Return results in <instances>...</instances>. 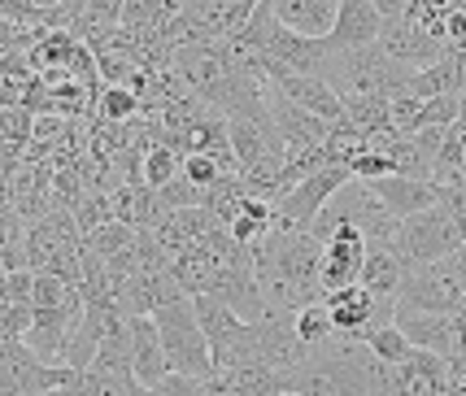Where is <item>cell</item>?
Returning a JSON list of instances; mask_svg holds the SVG:
<instances>
[{"label":"cell","instance_id":"obj_1","mask_svg":"<svg viewBox=\"0 0 466 396\" xmlns=\"http://www.w3.org/2000/svg\"><path fill=\"white\" fill-rule=\"evenodd\" d=\"M319 239L301 227H270L258 244H248L253 279L266 310H301L323 300L319 283Z\"/></svg>","mask_w":466,"mask_h":396},{"label":"cell","instance_id":"obj_2","mask_svg":"<svg viewBox=\"0 0 466 396\" xmlns=\"http://www.w3.org/2000/svg\"><path fill=\"white\" fill-rule=\"evenodd\" d=\"M414 66L392 61L380 44H362V48H327L319 61V79L336 92H384V96H401L406 92Z\"/></svg>","mask_w":466,"mask_h":396},{"label":"cell","instance_id":"obj_3","mask_svg":"<svg viewBox=\"0 0 466 396\" xmlns=\"http://www.w3.org/2000/svg\"><path fill=\"white\" fill-rule=\"evenodd\" d=\"M309 357L323 366V375L336 383L340 396H388V388H392V366L380 361L362 340H353V336L336 331L331 340L314 344Z\"/></svg>","mask_w":466,"mask_h":396},{"label":"cell","instance_id":"obj_4","mask_svg":"<svg viewBox=\"0 0 466 396\" xmlns=\"http://www.w3.org/2000/svg\"><path fill=\"white\" fill-rule=\"evenodd\" d=\"M153 327H157V340H162L166 366L179 371V375L192 379H209V349H205V331L197 314H192V300L175 297L153 310Z\"/></svg>","mask_w":466,"mask_h":396},{"label":"cell","instance_id":"obj_5","mask_svg":"<svg viewBox=\"0 0 466 396\" xmlns=\"http://www.w3.org/2000/svg\"><path fill=\"white\" fill-rule=\"evenodd\" d=\"M453 249H462L458 236V222L449 205H431L419 209L410 218H397V236H392V253L406 258L410 266H423V261H445Z\"/></svg>","mask_w":466,"mask_h":396},{"label":"cell","instance_id":"obj_6","mask_svg":"<svg viewBox=\"0 0 466 396\" xmlns=\"http://www.w3.org/2000/svg\"><path fill=\"white\" fill-rule=\"evenodd\" d=\"M397 305L419 314H453L466 305V283L449 270V261H423L406 270L397 288Z\"/></svg>","mask_w":466,"mask_h":396},{"label":"cell","instance_id":"obj_7","mask_svg":"<svg viewBox=\"0 0 466 396\" xmlns=\"http://www.w3.org/2000/svg\"><path fill=\"white\" fill-rule=\"evenodd\" d=\"M340 183H349L345 166H323V170H314V175L297 178L292 188H284L279 197L270 200V205H275V227H301L305 231Z\"/></svg>","mask_w":466,"mask_h":396},{"label":"cell","instance_id":"obj_8","mask_svg":"<svg viewBox=\"0 0 466 396\" xmlns=\"http://www.w3.org/2000/svg\"><path fill=\"white\" fill-rule=\"evenodd\" d=\"M309 353L301 344V336L292 331V310H266L262 318L248 322V357L262 361L270 371H292L301 357Z\"/></svg>","mask_w":466,"mask_h":396},{"label":"cell","instance_id":"obj_9","mask_svg":"<svg viewBox=\"0 0 466 396\" xmlns=\"http://www.w3.org/2000/svg\"><path fill=\"white\" fill-rule=\"evenodd\" d=\"M79 314H83V300H70V305H31V327H26L22 344L40 357L44 366H61L66 340L75 331Z\"/></svg>","mask_w":466,"mask_h":396},{"label":"cell","instance_id":"obj_10","mask_svg":"<svg viewBox=\"0 0 466 396\" xmlns=\"http://www.w3.org/2000/svg\"><path fill=\"white\" fill-rule=\"evenodd\" d=\"M319 283H323V297L345 288V283H358V270H362L366 258V239L358 227H336L327 239H319Z\"/></svg>","mask_w":466,"mask_h":396},{"label":"cell","instance_id":"obj_11","mask_svg":"<svg viewBox=\"0 0 466 396\" xmlns=\"http://www.w3.org/2000/svg\"><path fill=\"white\" fill-rule=\"evenodd\" d=\"M323 305H327V314H331V327L340 336H353V331H362L366 322H392V305L397 300H380V297H370L362 283H345V288L327 292Z\"/></svg>","mask_w":466,"mask_h":396},{"label":"cell","instance_id":"obj_12","mask_svg":"<svg viewBox=\"0 0 466 396\" xmlns=\"http://www.w3.org/2000/svg\"><path fill=\"white\" fill-rule=\"evenodd\" d=\"M370 183V192L380 197L392 218H410V214H419V209H431V205H441V183L436 178H406V175H380V178H362Z\"/></svg>","mask_w":466,"mask_h":396},{"label":"cell","instance_id":"obj_13","mask_svg":"<svg viewBox=\"0 0 466 396\" xmlns=\"http://www.w3.org/2000/svg\"><path fill=\"white\" fill-rule=\"evenodd\" d=\"M380 48H384L392 61H401V66H431L436 57H445L449 48L436 36H427V31H419V26H410V22L401 18H384V26H380Z\"/></svg>","mask_w":466,"mask_h":396},{"label":"cell","instance_id":"obj_14","mask_svg":"<svg viewBox=\"0 0 466 396\" xmlns=\"http://www.w3.org/2000/svg\"><path fill=\"white\" fill-rule=\"evenodd\" d=\"M445 392V357L431 349H414L406 361L392 366V388L388 396H436Z\"/></svg>","mask_w":466,"mask_h":396},{"label":"cell","instance_id":"obj_15","mask_svg":"<svg viewBox=\"0 0 466 396\" xmlns=\"http://www.w3.org/2000/svg\"><path fill=\"white\" fill-rule=\"evenodd\" d=\"M380 26H384V18L370 9V0H340L336 22H331V31L323 40L327 48H362V44L380 40Z\"/></svg>","mask_w":466,"mask_h":396},{"label":"cell","instance_id":"obj_16","mask_svg":"<svg viewBox=\"0 0 466 396\" xmlns=\"http://www.w3.org/2000/svg\"><path fill=\"white\" fill-rule=\"evenodd\" d=\"M127 349H131V375L136 383H157V379L170 371L166 366V353H162V340H157V327L148 314H136L127 318Z\"/></svg>","mask_w":466,"mask_h":396},{"label":"cell","instance_id":"obj_17","mask_svg":"<svg viewBox=\"0 0 466 396\" xmlns=\"http://www.w3.org/2000/svg\"><path fill=\"white\" fill-rule=\"evenodd\" d=\"M406 270H410V261L397 258L392 249H384V244H366V258H362V270H358V283H362L370 297L397 300V288H401Z\"/></svg>","mask_w":466,"mask_h":396},{"label":"cell","instance_id":"obj_18","mask_svg":"<svg viewBox=\"0 0 466 396\" xmlns=\"http://www.w3.org/2000/svg\"><path fill=\"white\" fill-rule=\"evenodd\" d=\"M336 5L340 0H270V14L284 22L288 31L323 40L331 31V22H336Z\"/></svg>","mask_w":466,"mask_h":396},{"label":"cell","instance_id":"obj_19","mask_svg":"<svg viewBox=\"0 0 466 396\" xmlns=\"http://www.w3.org/2000/svg\"><path fill=\"white\" fill-rule=\"evenodd\" d=\"M218 227V218L205 209V205H187V209H175V214H166L157 227H153V236L162 239L166 253H179V249H187V244H197V239H205L209 231Z\"/></svg>","mask_w":466,"mask_h":396},{"label":"cell","instance_id":"obj_20","mask_svg":"<svg viewBox=\"0 0 466 396\" xmlns=\"http://www.w3.org/2000/svg\"><path fill=\"white\" fill-rule=\"evenodd\" d=\"M109 205H114V218L136 227V231H153L166 218L157 197H153V188H144V183H118L109 192Z\"/></svg>","mask_w":466,"mask_h":396},{"label":"cell","instance_id":"obj_21","mask_svg":"<svg viewBox=\"0 0 466 396\" xmlns=\"http://www.w3.org/2000/svg\"><path fill=\"white\" fill-rule=\"evenodd\" d=\"M214 375L223 379L236 396H279L284 392V375L270 371V366H262V361H236V366L214 371Z\"/></svg>","mask_w":466,"mask_h":396},{"label":"cell","instance_id":"obj_22","mask_svg":"<svg viewBox=\"0 0 466 396\" xmlns=\"http://www.w3.org/2000/svg\"><path fill=\"white\" fill-rule=\"evenodd\" d=\"M270 227H275V205H270L266 197H244L240 200V214L227 222V236L248 249V244H258Z\"/></svg>","mask_w":466,"mask_h":396},{"label":"cell","instance_id":"obj_23","mask_svg":"<svg viewBox=\"0 0 466 396\" xmlns=\"http://www.w3.org/2000/svg\"><path fill=\"white\" fill-rule=\"evenodd\" d=\"M340 118L353 122L358 131H392L384 92H349V96H340Z\"/></svg>","mask_w":466,"mask_h":396},{"label":"cell","instance_id":"obj_24","mask_svg":"<svg viewBox=\"0 0 466 396\" xmlns=\"http://www.w3.org/2000/svg\"><path fill=\"white\" fill-rule=\"evenodd\" d=\"M353 340H362L366 349L380 361H388V366H397V361H406L414 353V344L397 331V322H366L362 331H353Z\"/></svg>","mask_w":466,"mask_h":396},{"label":"cell","instance_id":"obj_25","mask_svg":"<svg viewBox=\"0 0 466 396\" xmlns=\"http://www.w3.org/2000/svg\"><path fill=\"white\" fill-rule=\"evenodd\" d=\"M131 239H136V227H127V222L109 218V222H101L96 231H87L79 244H83V249H87V253H92L96 261H114V258H122V253L131 249Z\"/></svg>","mask_w":466,"mask_h":396},{"label":"cell","instance_id":"obj_26","mask_svg":"<svg viewBox=\"0 0 466 396\" xmlns=\"http://www.w3.org/2000/svg\"><path fill=\"white\" fill-rule=\"evenodd\" d=\"M92 114L101 122H131L140 118V96L136 92H127V87H114V83H101L96 92H92Z\"/></svg>","mask_w":466,"mask_h":396},{"label":"cell","instance_id":"obj_27","mask_svg":"<svg viewBox=\"0 0 466 396\" xmlns=\"http://www.w3.org/2000/svg\"><path fill=\"white\" fill-rule=\"evenodd\" d=\"M175 14H179V0H122L118 26H131V31H144V26H166Z\"/></svg>","mask_w":466,"mask_h":396},{"label":"cell","instance_id":"obj_28","mask_svg":"<svg viewBox=\"0 0 466 396\" xmlns=\"http://www.w3.org/2000/svg\"><path fill=\"white\" fill-rule=\"evenodd\" d=\"M292 331L301 336L305 349H314V344H323V340L336 336V327H331V314H327L323 300H314V305H301V310H292Z\"/></svg>","mask_w":466,"mask_h":396},{"label":"cell","instance_id":"obj_29","mask_svg":"<svg viewBox=\"0 0 466 396\" xmlns=\"http://www.w3.org/2000/svg\"><path fill=\"white\" fill-rule=\"evenodd\" d=\"M179 161H183V153H175L170 144H148V148H144V161H140L144 188H162V183H170V178L179 175Z\"/></svg>","mask_w":466,"mask_h":396},{"label":"cell","instance_id":"obj_30","mask_svg":"<svg viewBox=\"0 0 466 396\" xmlns=\"http://www.w3.org/2000/svg\"><path fill=\"white\" fill-rule=\"evenodd\" d=\"M31 122H35L31 109H22V105H0V148L26 153V144H31Z\"/></svg>","mask_w":466,"mask_h":396},{"label":"cell","instance_id":"obj_31","mask_svg":"<svg viewBox=\"0 0 466 396\" xmlns=\"http://www.w3.org/2000/svg\"><path fill=\"white\" fill-rule=\"evenodd\" d=\"M131 375H109V371H96V366H87L75 375V396H127L131 392Z\"/></svg>","mask_w":466,"mask_h":396},{"label":"cell","instance_id":"obj_32","mask_svg":"<svg viewBox=\"0 0 466 396\" xmlns=\"http://www.w3.org/2000/svg\"><path fill=\"white\" fill-rule=\"evenodd\" d=\"M153 197H157V205H162V214H175V209H187V205H201L205 192L201 188H192L183 175H175L170 183L153 188Z\"/></svg>","mask_w":466,"mask_h":396},{"label":"cell","instance_id":"obj_33","mask_svg":"<svg viewBox=\"0 0 466 396\" xmlns=\"http://www.w3.org/2000/svg\"><path fill=\"white\" fill-rule=\"evenodd\" d=\"M179 175L192 183V188H209L214 178H223V175H236V170H223L214 157H205V153H183V161H179Z\"/></svg>","mask_w":466,"mask_h":396},{"label":"cell","instance_id":"obj_34","mask_svg":"<svg viewBox=\"0 0 466 396\" xmlns=\"http://www.w3.org/2000/svg\"><path fill=\"white\" fill-rule=\"evenodd\" d=\"M345 170H349V178H380V175H392V161L380 148H362V153H353L345 161Z\"/></svg>","mask_w":466,"mask_h":396},{"label":"cell","instance_id":"obj_35","mask_svg":"<svg viewBox=\"0 0 466 396\" xmlns=\"http://www.w3.org/2000/svg\"><path fill=\"white\" fill-rule=\"evenodd\" d=\"M153 396H201V379L179 375V371H166L157 383H148Z\"/></svg>","mask_w":466,"mask_h":396},{"label":"cell","instance_id":"obj_36","mask_svg":"<svg viewBox=\"0 0 466 396\" xmlns=\"http://www.w3.org/2000/svg\"><path fill=\"white\" fill-rule=\"evenodd\" d=\"M406 5H410V0H370V9H375L380 18H397Z\"/></svg>","mask_w":466,"mask_h":396},{"label":"cell","instance_id":"obj_37","mask_svg":"<svg viewBox=\"0 0 466 396\" xmlns=\"http://www.w3.org/2000/svg\"><path fill=\"white\" fill-rule=\"evenodd\" d=\"M40 396H75V383H61V388H48V392Z\"/></svg>","mask_w":466,"mask_h":396},{"label":"cell","instance_id":"obj_38","mask_svg":"<svg viewBox=\"0 0 466 396\" xmlns=\"http://www.w3.org/2000/svg\"><path fill=\"white\" fill-rule=\"evenodd\" d=\"M453 222H458V236H462V244H466V209H458V214H453Z\"/></svg>","mask_w":466,"mask_h":396},{"label":"cell","instance_id":"obj_39","mask_svg":"<svg viewBox=\"0 0 466 396\" xmlns=\"http://www.w3.org/2000/svg\"><path fill=\"white\" fill-rule=\"evenodd\" d=\"M279 396H297V392H279Z\"/></svg>","mask_w":466,"mask_h":396}]
</instances>
